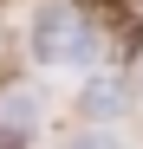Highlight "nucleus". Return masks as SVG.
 <instances>
[{
	"instance_id": "7ed1b4c3",
	"label": "nucleus",
	"mask_w": 143,
	"mask_h": 149,
	"mask_svg": "<svg viewBox=\"0 0 143 149\" xmlns=\"http://www.w3.org/2000/svg\"><path fill=\"white\" fill-rule=\"evenodd\" d=\"M65 149H124V143H117L111 130H85V136H72Z\"/></svg>"
},
{
	"instance_id": "20e7f679",
	"label": "nucleus",
	"mask_w": 143,
	"mask_h": 149,
	"mask_svg": "<svg viewBox=\"0 0 143 149\" xmlns=\"http://www.w3.org/2000/svg\"><path fill=\"white\" fill-rule=\"evenodd\" d=\"M0 149H26V130L20 123H0Z\"/></svg>"
},
{
	"instance_id": "f03ea898",
	"label": "nucleus",
	"mask_w": 143,
	"mask_h": 149,
	"mask_svg": "<svg viewBox=\"0 0 143 149\" xmlns=\"http://www.w3.org/2000/svg\"><path fill=\"white\" fill-rule=\"evenodd\" d=\"M85 110H91V117H111V110H117V84H91Z\"/></svg>"
},
{
	"instance_id": "f257e3e1",
	"label": "nucleus",
	"mask_w": 143,
	"mask_h": 149,
	"mask_svg": "<svg viewBox=\"0 0 143 149\" xmlns=\"http://www.w3.org/2000/svg\"><path fill=\"white\" fill-rule=\"evenodd\" d=\"M91 52H98V39H91V19L72 7V0H52V7L33 13V58L39 65H91Z\"/></svg>"
},
{
	"instance_id": "39448f33",
	"label": "nucleus",
	"mask_w": 143,
	"mask_h": 149,
	"mask_svg": "<svg viewBox=\"0 0 143 149\" xmlns=\"http://www.w3.org/2000/svg\"><path fill=\"white\" fill-rule=\"evenodd\" d=\"M137 78H143V65H137Z\"/></svg>"
}]
</instances>
